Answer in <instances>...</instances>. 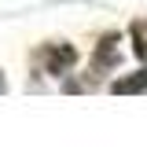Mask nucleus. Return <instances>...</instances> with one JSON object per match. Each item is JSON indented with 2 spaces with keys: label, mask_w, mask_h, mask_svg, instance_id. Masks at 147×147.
Returning a JSON list of instances; mask_svg holds the SVG:
<instances>
[{
  "label": "nucleus",
  "mask_w": 147,
  "mask_h": 147,
  "mask_svg": "<svg viewBox=\"0 0 147 147\" xmlns=\"http://www.w3.org/2000/svg\"><path fill=\"white\" fill-rule=\"evenodd\" d=\"M74 66V48H52L48 52V70L52 74H63Z\"/></svg>",
  "instance_id": "obj_1"
}]
</instances>
